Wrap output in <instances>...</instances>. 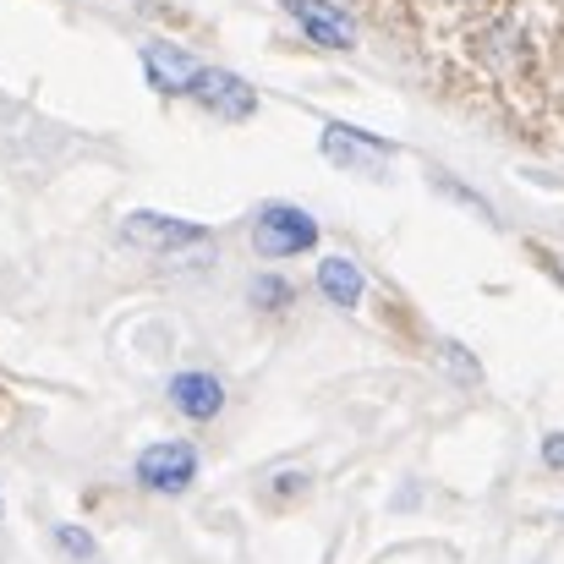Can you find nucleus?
<instances>
[{"label": "nucleus", "mask_w": 564, "mask_h": 564, "mask_svg": "<svg viewBox=\"0 0 564 564\" xmlns=\"http://www.w3.org/2000/svg\"><path fill=\"white\" fill-rule=\"evenodd\" d=\"M143 72H149V83H154L160 94H192V83H197L203 66L192 61L187 50L154 39V44H143Z\"/></svg>", "instance_id": "obj_7"}, {"label": "nucleus", "mask_w": 564, "mask_h": 564, "mask_svg": "<svg viewBox=\"0 0 564 564\" xmlns=\"http://www.w3.org/2000/svg\"><path fill=\"white\" fill-rule=\"evenodd\" d=\"M543 460H549L554 471H564V433H549V438H543Z\"/></svg>", "instance_id": "obj_12"}, {"label": "nucleus", "mask_w": 564, "mask_h": 564, "mask_svg": "<svg viewBox=\"0 0 564 564\" xmlns=\"http://www.w3.org/2000/svg\"><path fill=\"white\" fill-rule=\"evenodd\" d=\"M171 405L192 422H214L225 411V383L214 373H176L171 378Z\"/></svg>", "instance_id": "obj_8"}, {"label": "nucleus", "mask_w": 564, "mask_h": 564, "mask_svg": "<svg viewBox=\"0 0 564 564\" xmlns=\"http://www.w3.org/2000/svg\"><path fill=\"white\" fill-rule=\"evenodd\" d=\"M192 99H197L203 110H214L219 121H247V116L258 110V94L247 88V77H236V72H225V66H203L197 83H192Z\"/></svg>", "instance_id": "obj_4"}, {"label": "nucleus", "mask_w": 564, "mask_h": 564, "mask_svg": "<svg viewBox=\"0 0 564 564\" xmlns=\"http://www.w3.org/2000/svg\"><path fill=\"white\" fill-rule=\"evenodd\" d=\"M132 477H138V488H149V494H187L192 477H197V449H192L187 438L149 444V449L138 455Z\"/></svg>", "instance_id": "obj_3"}, {"label": "nucleus", "mask_w": 564, "mask_h": 564, "mask_svg": "<svg viewBox=\"0 0 564 564\" xmlns=\"http://www.w3.org/2000/svg\"><path fill=\"white\" fill-rule=\"evenodd\" d=\"M121 236H127L132 247H143V252H160V258H187V247H197V252H208V247H214L203 225H192V219H171V214H154V208L127 214V219H121Z\"/></svg>", "instance_id": "obj_2"}, {"label": "nucleus", "mask_w": 564, "mask_h": 564, "mask_svg": "<svg viewBox=\"0 0 564 564\" xmlns=\"http://www.w3.org/2000/svg\"><path fill=\"white\" fill-rule=\"evenodd\" d=\"M252 302L258 307H291V285L274 280V274H263V280H252Z\"/></svg>", "instance_id": "obj_10"}, {"label": "nucleus", "mask_w": 564, "mask_h": 564, "mask_svg": "<svg viewBox=\"0 0 564 564\" xmlns=\"http://www.w3.org/2000/svg\"><path fill=\"white\" fill-rule=\"evenodd\" d=\"M55 543L72 554V560H94V538L83 527H55Z\"/></svg>", "instance_id": "obj_11"}, {"label": "nucleus", "mask_w": 564, "mask_h": 564, "mask_svg": "<svg viewBox=\"0 0 564 564\" xmlns=\"http://www.w3.org/2000/svg\"><path fill=\"white\" fill-rule=\"evenodd\" d=\"M318 247V219L307 214V208H296V203H269V208H258V219H252V252L258 258H296V252H313Z\"/></svg>", "instance_id": "obj_1"}, {"label": "nucleus", "mask_w": 564, "mask_h": 564, "mask_svg": "<svg viewBox=\"0 0 564 564\" xmlns=\"http://www.w3.org/2000/svg\"><path fill=\"white\" fill-rule=\"evenodd\" d=\"M285 11H291L296 28H302L313 44H324V50H351V44H357V22H351L340 6H329V0H285Z\"/></svg>", "instance_id": "obj_6"}, {"label": "nucleus", "mask_w": 564, "mask_h": 564, "mask_svg": "<svg viewBox=\"0 0 564 564\" xmlns=\"http://www.w3.org/2000/svg\"><path fill=\"white\" fill-rule=\"evenodd\" d=\"M389 154H394V149H389L383 138H368V132L340 127V121H329V127H324V160H329V165H346V171L378 176V165H383Z\"/></svg>", "instance_id": "obj_5"}, {"label": "nucleus", "mask_w": 564, "mask_h": 564, "mask_svg": "<svg viewBox=\"0 0 564 564\" xmlns=\"http://www.w3.org/2000/svg\"><path fill=\"white\" fill-rule=\"evenodd\" d=\"M318 291L335 302V307H362V269L351 258H324L318 263Z\"/></svg>", "instance_id": "obj_9"}]
</instances>
